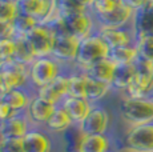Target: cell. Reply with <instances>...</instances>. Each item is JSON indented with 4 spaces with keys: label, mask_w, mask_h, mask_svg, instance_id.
Returning a JSON list of instances; mask_svg holds the SVG:
<instances>
[{
    "label": "cell",
    "mask_w": 153,
    "mask_h": 152,
    "mask_svg": "<svg viewBox=\"0 0 153 152\" xmlns=\"http://www.w3.org/2000/svg\"><path fill=\"white\" fill-rule=\"evenodd\" d=\"M0 152H24L22 139H3Z\"/></svg>",
    "instance_id": "cell-36"
},
{
    "label": "cell",
    "mask_w": 153,
    "mask_h": 152,
    "mask_svg": "<svg viewBox=\"0 0 153 152\" xmlns=\"http://www.w3.org/2000/svg\"><path fill=\"white\" fill-rule=\"evenodd\" d=\"M149 99H152V100H153V92L151 93V96H149Z\"/></svg>",
    "instance_id": "cell-42"
},
{
    "label": "cell",
    "mask_w": 153,
    "mask_h": 152,
    "mask_svg": "<svg viewBox=\"0 0 153 152\" xmlns=\"http://www.w3.org/2000/svg\"><path fill=\"white\" fill-rule=\"evenodd\" d=\"M120 0H93V4L91 7V12L93 15H104L119 5Z\"/></svg>",
    "instance_id": "cell-34"
},
{
    "label": "cell",
    "mask_w": 153,
    "mask_h": 152,
    "mask_svg": "<svg viewBox=\"0 0 153 152\" xmlns=\"http://www.w3.org/2000/svg\"><path fill=\"white\" fill-rule=\"evenodd\" d=\"M153 92V71L151 64L143 60L136 61V74L131 86L124 92L125 98H149Z\"/></svg>",
    "instance_id": "cell-5"
},
{
    "label": "cell",
    "mask_w": 153,
    "mask_h": 152,
    "mask_svg": "<svg viewBox=\"0 0 153 152\" xmlns=\"http://www.w3.org/2000/svg\"><path fill=\"white\" fill-rule=\"evenodd\" d=\"M151 68H152V71H153V61L151 63Z\"/></svg>",
    "instance_id": "cell-43"
},
{
    "label": "cell",
    "mask_w": 153,
    "mask_h": 152,
    "mask_svg": "<svg viewBox=\"0 0 153 152\" xmlns=\"http://www.w3.org/2000/svg\"><path fill=\"white\" fill-rule=\"evenodd\" d=\"M39 23L33 20L32 17L25 16L23 13H17L15 19L11 22V35L12 39H19V37H25L27 35L33 30Z\"/></svg>",
    "instance_id": "cell-26"
},
{
    "label": "cell",
    "mask_w": 153,
    "mask_h": 152,
    "mask_svg": "<svg viewBox=\"0 0 153 152\" xmlns=\"http://www.w3.org/2000/svg\"><path fill=\"white\" fill-rule=\"evenodd\" d=\"M131 27L134 40L153 36V0H148L141 8L133 12Z\"/></svg>",
    "instance_id": "cell-12"
},
{
    "label": "cell",
    "mask_w": 153,
    "mask_h": 152,
    "mask_svg": "<svg viewBox=\"0 0 153 152\" xmlns=\"http://www.w3.org/2000/svg\"><path fill=\"white\" fill-rule=\"evenodd\" d=\"M5 91H8L7 88H5V86H4V83L1 81V79H0V98L3 96V93H4Z\"/></svg>",
    "instance_id": "cell-41"
},
{
    "label": "cell",
    "mask_w": 153,
    "mask_h": 152,
    "mask_svg": "<svg viewBox=\"0 0 153 152\" xmlns=\"http://www.w3.org/2000/svg\"><path fill=\"white\" fill-rule=\"evenodd\" d=\"M136 74V63L133 64H123L116 66L113 75V80L111 83V89L119 92H125L128 87L131 86L132 80Z\"/></svg>",
    "instance_id": "cell-22"
},
{
    "label": "cell",
    "mask_w": 153,
    "mask_h": 152,
    "mask_svg": "<svg viewBox=\"0 0 153 152\" xmlns=\"http://www.w3.org/2000/svg\"><path fill=\"white\" fill-rule=\"evenodd\" d=\"M111 91L109 84L101 83V81L93 80V79L87 77V84H85V95L84 99L89 104L97 103L101 100L104 96H107V93Z\"/></svg>",
    "instance_id": "cell-28"
},
{
    "label": "cell",
    "mask_w": 153,
    "mask_h": 152,
    "mask_svg": "<svg viewBox=\"0 0 153 152\" xmlns=\"http://www.w3.org/2000/svg\"><path fill=\"white\" fill-rule=\"evenodd\" d=\"M24 152H51L52 142L49 133L43 128H31L22 139Z\"/></svg>",
    "instance_id": "cell-17"
},
{
    "label": "cell",
    "mask_w": 153,
    "mask_h": 152,
    "mask_svg": "<svg viewBox=\"0 0 153 152\" xmlns=\"http://www.w3.org/2000/svg\"><path fill=\"white\" fill-rule=\"evenodd\" d=\"M64 25H65L67 32L71 36L76 37L77 40L85 39V37L91 36L97 31L96 27V22L91 11H85V12L73 13V15L63 17Z\"/></svg>",
    "instance_id": "cell-7"
},
{
    "label": "cell",
    "mask_w": 153,
    "mask_h": 152,
    "mask_svg": "<svg viewBox=\"0 0 153 152\" xmlns=\"http://www.w3.org/2000/svg\"><path fill=\"white\" fill-rule=\"evenodd\" d=\"M68 83L69 77L67 75H60L57 79H55L48 86H44L42 88L36 89V96L42 98L47 103L57 107L61 104L64 98L68 96Z\"/></svg>",
    "instance_id": "cell-14"
},
{
    "label": "cell",
    "mask_w": 153,
    "mask_h": 152,
    "mask_svg": "<svg viewBox=\"0 0 153 152\" xmlns=\"http://www.w3.org/2000/svg\"><path fill=\"white\" fill-rule=\"evenodd\" d=\"M1 140H3V137H1V135H0V144H1Z\"/></svg>",
    "instance_id": "cell-44"
},
{
    "label": "cell",
    "mask_w": 153,
    "mask_h": 152,
    "mask_svg": "<svg viewBox=\"0 0 153 152\" xmlns=\"http://www.w3.org/2000/svg\"><path fill=\"white\" fill-rule=\"evenodd\" d=\"M15 49H16V43L12 37H5V39L0 40V64L12 60Z\"/></svg>",
    "instance_id": "cell-35"
},
{
    "label": "cell",
    "mask_w": 153,
    "mask_h": 152,
    "mask_svg": "<svg viewBox=\"0 0 153 152\" xmlns=\"http://www.w3.org/2000/svg\"><path fill=\"white\" fill-rule=\"evenodd\" d=\"M139 59L151 64L153 61V36L143 37L136 42Z\"/></svg>",
    "instance_id": "cell-32"
},
{
    "label": "cell",
    "mask_w": 153,
    "mask_h": 152,
    "mask_svg": "<svg viewBox=\"0 0 153 152\" xmlns=\"http://www.w3.org/2000/svg\"><path fill=\"white\" fill-rule=\"evenodd\" d=\"M114 69H116V64L107 57V59L100 60L97 63L89 66L88 68L81 69V72H83L87 77L101 81V83H105V84H109L111 86L112 80H113Z\"/></svg>",
    "instance_id": "cell-19"
},
{
    "label": "cell",
    "mask_w": 153,
    "mask_h": 152,
    "mask_svg": "<svg viewBox=\"0 0 153 152\" xmlns=\"http://www.w3.org/2000/svg\"><path fill=\"white\" fill-rule=\"evenodd\" d=\"M85 11H89V10L77 4L75 0H55V11L52 17H65V16L73 15V13L85 12Z\"/></svg>",
    "instance_id": "cell-29"
},
{
    "label": "cell",
    "mask_w": 153,
    "mask_h": 152,
    "mask_svg": "<svg viewBox=\"0 0 153 152\" xmlns=\"http://www.w3.org/2000/svg\"><path fill=\"white\" fill-rule=\"evenodd\" d=\"M108 59L113 61L116 66L133 64L139 60L137 47L136 44H132V45H125V47H117V48H111Z\"/></svg>",
    "instance_id": "cell-25"
},
{
    "label": "cell",
    "mask_w": 153,
    "mask_h": 152,
    "mask_svg": "<svg viewBox=\"0 0 153 152\" xmlns=\"http://www.w3.org/2000/svg\"><path fill=\"white\" fill-rule=\"evenodd\" d=\"M61 135L63 140V148L65 152H79L80 144L84 139V133L81 132L77 123H73L69 128H67Z\"/></svg>",
    "instance_id": "cell-27"
},
{
    "label": "cell",
    "mask_w": 153,
    "mask_h": 152,
    "mask_svg": "<svg viewBox=\"0 0 153 152\" xmlns=\"http://www.w3.org/2000/svg\"><path fill=\"white\" fill-rule=\"evenodd\" d=\"M0 79L7 89L25 88L29 84V66L8 60L0 64Z\"/></svg>",
    "instance_id": "cell-6"
},
{
    "label": "cell",
    "mask_w": 153,
    "mask_h": 152,
    "mask_svg": "<svg viewBox=\"0 0 153 152\" xmlns=\"http://www.w3.org/2000/svg\"><path fill=\"white\" fill-rule=\"evenodd\" d=\"M111 124L109 113L105 108L92 106L87 116L79 123L81 132L84 135H104L108 132Z\"/></svg>",
    "instance_id": "cell-8"
},
{
    "label": "cell",
    "mask_w": 153,
    "mask_h": 152,
    "mask_svg": "<svg viewBox=\"0 0 153 152\" xmlns=\"http://www.w3.org/2000/svg\"><path fill=\"white\" fill-rule=\"evenodd\" d=\"M60 107L68 113V116L72 119L73 123H80L89 112L92 104H89L83 98H73V96H67L61 101Z\"/></svg>",
    "instance_id": "cell-21"
},
{
    "label": "cell",
    "mask_w": 153,
    "mask_h": 152,
    "mask_svg": "<svg viewBox=\"0 0 153 152\" xmlns=\"http://www.w3.org/2000/svg\"><path fill=\"white\" fill-rule=\"evenodd\" d=\"M61 67L63 64L55 60L52 56L36 57L29 64V84H32L35 91L44 86H48L55 79L63 75Z\"/></svg>",
    "instance_id": "cell-3"
},
{
    "label": "cell",
    "mask_w": 153,
    "mask_h": 152,
    "mask_svg": "<svg viewBox=\"0 0 153 152\" xmlns=\"http://www.w3.org/2000/svg\"><path fill=\"white\" fill-rule=\"evenodd\" d=\"M17 11L32 17L39 24L47 23L53 15L55 0H17Z\"/></svg>",
    "instance_id": "cell-9"
},
{
    "label": "cell",
    "mask_w": 153,
    "mask_h": 152,
    "mask_svg": "<svg viewBox=\"0 0 153 152\" xmlns=\"http://www.w3.org/2000/svg\"><path fill=\"white\" fill-rule=\"evenodd\" d=\"M123 147L131 152H153V123L129 127L123 137Z\"/></svg>",
    "instance_id": "cell-4"
},
{
    "label": "cell",
    "mask_w": 153,
    "mask_h": 152,
    "mask_svg": "<svg viewBox=\"0 0 153 152\" xmlns=\"http://www.w3.org/2000/svg\"><path fill=\"white\" fill-rule=\"evenodd\" d=\"M11 35V25L5 24V23H0V40L10 37Z\"/></svg>",
    "instance_id": "cell-39"
},
{
    "label": "cell",
    "mask_w": 153,
    "mask_h": 152,
    "mask_svg": "<svg viewBox=\"0 0 153 152\" xmlns=\"http://www.w3.org/2000/svg\"><path fill=\"white\" fill-rule=\"evenodd\" d=\"M79 42L76 37L71 36L69 34H61L53 36V44H52L51 55L59 63H75L76 55H77Z\"/></svg>",
    "instance_id": "cell-11"
},
{
    "label": "cell",
    "mask_w": 153,
    "mask_h": 152,
    "mask_svg": "<svg viewBox=\"0 0 153 152\" xmlns=\"http://www.w3.org/2000/svg\"><path fill=\"white\" fill-rule=\"evenodd\" d=\"M119 113L129 127L153 123V100L149 98H124L119 104Z\"/></svg>",
    "instance_id": "cell-1"
},
{
    "label": "cell",
    "mask_w": 153,
    "mask_h": 152,
    "mask_svg": "<svg viewBox=\"0 0 153 152\" xmlns=\"http://www.w3.org/2000/svg\"><path fill=\"white\" fill-rule=\"evenodd\" d=\"M25 40L31 47L35 57H43L51 55L53 44V34L47 24H37L25 36Z\"/></svg>",
    "instance_id": "cell-10"
},
{
    "label": "cell",
    "mask_w": 153,
    "mask_h": 152,
    "mask_svg": "<svg viewBox=\"0 0 153 152\" xmlns=\"http://www.w3.org/2000/svg\"><path fill=\"white\" fill-rule=\"evenodd\" d=\"M12 1H17V0H12Z\"/></svg>",
    "instance_id": "cell-45"
},
{
    "label": "cell",
    "mask_w": 153,
    "mask_h": 152,
    "mask_svg": "<svg viewBox=\"0 0 153 152\" xmlns=\"http://www.w3.org/2000/svg\"><path fill=\"white\" fill-rule=\"evenodd\" d=\"M112 142L107 133L104 135H85L79 152H111Z\"/></svg>",
    "instance_id": "cell-24"
},
{
    "label": "cell",
    "mask_w": 153,
    "mask_h": 152,
    "mask_svg": "<svg viewBox=\"0 0 153 152\" xmlns=\"http://www.w3.org/2000/svg\"><path fill=\"white\" fill-rule=\"evenodd\" d=\"M16 115H19L16 111H13L10 106H7L4 101L0 100V123L8 120V119L13 118V116H16Z\"/></svg>",
    "instance_id": "cell-37"
},
{
    "label": "cell",
    "mask_w": 153,
    "mask_h": 152,
    "mask_svg": "<svg viewBox=\"0 0 153 152\" xmlns=\"http://www.w3.org/2000/svg\"><path fill=\"white\" fill-rule=\"evenodd\" d=\"M55 106L47 103L45 100H43L42 98L33 95L31 103L25 111V116L31 123V125H35L37 128H43L45 125V123L49 120V118L52 116L55 111Z\"/></svg>",
    "instance_id": "cell-16"
},
{
    "label": "cell",
    "mask_w": 153,
    "mask_h": 152,
    "mask_svg": "<svg viewBox=\"0 0 153 152\" xmlns=\"http://www.w3.org/2000/svg\"><path fill=\"white\" fill-rule=\"evenodd\" d=\"M73 124L72 119L68 116V113L63 110L60 106L55 108L52 116L49 118V120L45 123V125L43 127L44 131H47L48 133H55V135H60L63 133L67 128H69Z\"/></svg>",
    "instance_id": "cell-23"
},
{
    "label": "cell",
    "mask_w": 153,
    "mask_h": 152,
    "mask_svg": "<svg viewBox=\"0 0 153 152\" xmlns=\"http://www.w3.org/2000/svg\"><path fill=\"white\" fill-rule=\"evenodd\" d=\"M13 40L16 43V49H15V55L12 60L17 61V63L25 64V66H29L36 57H35L33 52H32L25 37H19V39H13Z\"/></svg>",
    "instance_id": "cell-30"
},
{
    "label": "cell",
    "mask_w": 153,
    "mask_h": 152,
    "mask_svg": "<svg viewBox=\"0 0 153 152\" xmlns=\"http://www.w3.org/2000/svg\"><path fill=\"white\" fill-rule=\"evenodd\" d=\"M32 98L33 96L25 88H13L5 91L0 98V100L4 101L7 106H10L17 113H24L31 103Z\"/></svg>",
    "instance_id": "cell-20"
},
{
    "label": "cell",
    "mask_w": 153,
    "mask_h": 152,
    "mask_svg": "<svg viewBox=\"0 0 153 152\" xmlns=\"http://www.w3.org/2000/svg\"><path fill=\"white\" fill-rule=\"evenodd\" d=\"M133 12L129 7L124 5L123 3H119L113 11L104 15H93L96 22V27L99 28H121L131 24Z\"/></svg>",
    "instance_id": "cell-13"
},
{
    "label": "cell",
    "mask_w": 153,
    "mask_h": 152,
    "mask_svg": "<svg viewBox=\"0 0 153 152\" xmlns=\"http://www.w3.org/2000/svg\"><path fill=\"white\" fill-rule=\"evenodd\" d=\"M146 1H148V0H120V3H123L124 5L129 7L132 11H136V10H139V8H141Z\"/></svg>",
    "instance_id": "cell-38"
},
{
    "label": "cell",
    "mask_w": 153,
    "mask_h": 152,
    "mask_svg": "<svg viewBox=\"0 0 153 152\" xmlns=\"http://www.w3.org/2000/svg\"><path fill=\"white\" fill-rule=\"evenodd\" d=\"M108 55H109V47L105 44L97 32H95L91 36L79 42L75 63L80 67V69H84L100 60L107 59Z\"/></svg>",
    "instance_id": "cell-2"
},
{
    "label": "cell",
    "mask_w": 153,
    "mask_h": 152,
    "mask_svg": "<svg viewBox=\"0 0 153 152\" xmlns=\"http://www.w3.org/2000/svg\"><path fill=\"white\" fill-rule=\"evenodd\" d=\"M29 130L31 123L25 116V112L0 123V135L3 139H23Z\"/></svg>",
    "instance_id": "cell-18"
},
{
    "label": "cell",
    "mask_w": 153,
    "mask_h": 152,
    "mask_svg": "<svg viewBox=\"0 0 153 152\" xmlns=\"http://www.w3.org/2000/svg\"><path fill=\"white\" fill-rule=\"evenodd\" d=\"M77 4H80V5H83L84 8H87V10H89L91 11V7H92V4H93V0H75Z\"/></svg>",
    "instance_id": "cell-40"
},
{
    "label": "cell",
    "mask_w": 153,
    "mask_h": 152,
    "mask_svg": "<svg viewBox=\"0 0 153 152\" xmlns=\"http://www.w3.org/2000/svg\"><path fill=\"white\" fill-rule=\"evenodd\" d=\"M97 34L100 35L105 44L111 48H117V47H125L136 44L134 35L132 31L131 24L121 28H99Z\"/></svg>",
    "instance_id": "cell-15"
},
{
    "label": "cell",
    "mask_w": 153,
    "mask_h": 152,
    "mask_svg": "<svg viewBox=\"0 0 153 152\" xmlns=\"http://www.w3.org/2000/svg\"><path fill=\"white\" fill-rule=\"evenodd\" d=\"M69 83H68V96L73 98H83L85 95V84H87V76L83 72L80 74L69 75Z\"/></svg>",
    "instance_id": "cell-31"
},
{
    "label": "cell",
    "mask_w": 153,
    "mask_h": 152,
    "mask_svg": "<svg viewBox=\"0 0 153 152\" xmlns=\"http://www.w3.org/2000/svg\"><path fill=\"white\" fill-rule=\"evenodd\" d=\"M19 13L16 1L12 0H0V23L11 24L15 16Z\"/></svg>",
    "instance_id": "cell-33"
}]
</instances>
